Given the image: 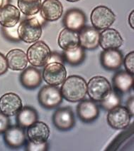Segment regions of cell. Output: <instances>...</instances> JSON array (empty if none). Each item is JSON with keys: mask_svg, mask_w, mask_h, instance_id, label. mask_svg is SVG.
I'll return each mask as SVG.
<instances>
[{"mask_svg": "<svg viewBox=\"0 0 134 151\" xmlns=\"http://www.w3.org/2000/svg\"><path fill=\"white\" fill-rule=\"evenodd\" d=\"M66 1H70V2H75V1H80V0H66Z\"/></svg>", "mask_w": 134, "mask_h": 151, "instance_id": "cell-37", "label": "cell"}, {"mask_svg": "<svg viewBox=\"0 0 134 151\" xmlns=\"http://www.w3.org/2000/svg\"><path fill=\"white\" fill-rule=\"evenodd\" d=\"M99 30L94 27H84L79 32L80 45L84 49L94 50L99 46Z\"/></svg>", "mask_w": 134, "mask_h": 151, "instance_id": "cell-15", "label": "cell"}, {"mask_svg": "<svg viewBox=\"0 0 134 151\" xmlns=\"http://www.w3.org/2000/svg\"><path fill=\"white\" fill-rule=\"evenodd\" d=\"M9 126L10 122L9 117L0 112V134L4 133Z\"/></svg>", "mask_w": 134, "mask_h": 151, "instance_id": "cell-31", "label": "cell"}, {"mask_svg": "<svg viewBox=\"0 0 134 151\" xmlns=\"http://www.w3.org/2000/svg\"><path fill=\"white\" fill-rule=\"evenodd\" d=\"M134 99H133V96H131L129 98V99H128V101H127L126 103V109L127 111H128V113H130V115L131 116H133V114H134Z\"/></svg>", "mask_w": 134, "mask_h": 151, "instance_id": "cell-34", "label": "cell"}, {"mask_svg": "<svg viewBox=\"0 0 134 151\" xmlns=\"http://www.w3.org/2000/svg\"><path fill=\"white\" fill-rule=\"evenodd\" d=\"M53 123L56 128L62 131L71 129L75 123L72 109L69 107L58 109L53 116Z\"/></svg>", "mask_w": 134, "mask_h": 151, "instance_id": "cell-10", "label": "cell"}, {"mask_svg": "<svg viewBox=\"0 0 134 151\" xmlns=\"http://www.w3.org/2000/svg\"><path fill=\"white\" fill-rule=\"evenodd\" d=\"M51 49L43 41H37L30 46L27 50V58L29 62L35 67H41L46 66L51 58Z\"/></svg>", "mask_w": 134, "mask_h": 151, "instance_id": "cell-3", "label": "cell"}, {"mask_svg": "<svg viewBox=\"0 0 134 151\" xmlns=\"http://www.w3.org/2000/svg\"><path fill=\"white\" fill-rule=\"evenodd\" d=\"M3 5H4V0H0V8H1Z\"/></svg>", "mask_w": 134, "mask_h": 151, "instance_id": "cell-36", "label": "cell"}, {"mask_svg": "<svg viewBox=\"0 0 134 151\" xmlns=\"http://www.w3.org/2000/svg\"><path fill=\"white\" fill-rule=\"evenodd\" d=\"M112 88L105 77L94 76L87 83V94L94 102H100L111 91Z\"/></svg>", "mask_w": 134, "mask_h": 151, "instance_id": "cell-4", "label": "cell"}, {"mask_svg": "<svg viewBox=\"0 0 134 151\" xmlns=\"http://www.w3.org/2000/svg\"><path fill=\"white\" fill-rule=\"evenodd\" d=\"M100 61L106 69L116 70L123 64V54L118 49H107L101 54Z\"/></svg>", "mask_w": 134, "mask_h": 151, "instance_id": "cell-18", "label": "cell"}, {"mask_svg": "<svg viewBox=\"0 0 134 151\" xmlns=\"http://www.w3.org/2000/svg\"><path fill=\"white\" fill-rule=\"evenodd\" d=\"M24 128L20 126H11L4 132V138L8 146L11 148H18L24 145L26 133Z\"/></svg>", "mask_w": 134, "mask_h": 151, "instance_id": "cell-20", "label": "cell"}, {"mask_svg": "<svg viewBox=\"0 0 134 151\" xmlns=\"http://www.w3.org/2000/svg\"><path fill=\"white\" fill-rule=\"evenodd\" d=\"M90 18L94 28L97 30H104L113 24L116 19V15L109 7L100 5L92 10Z\"/></svg>", "mask_w": 134, "mask_h": 151, "instance_id": "cell-5", "label": "cell"}, {"mask_svg": "<svg viewBox=\"0 0 134 151\" xmlns=\"http://www.w3.org/2000/svg\"><path fill=\"white\" fill-rule=\"evenodd\" d=\"M58 45L63 50H68L80 45L79 32L65 28L58 37Z\"/></svg>", "mask_w": 134, "mask_h": 151, "instance_id": "cell-22", "label": "cell"}, {"mask_svg": "<svg viewBox=\"0 0 134 151\" xmlns=\"http://www.w3.org/2000/svg\"><path fill=\"white\" fill-rule=\"evenodd\" d=\"M123 43L121 35L115 29H106L99 34V46L104 50L118 49L123 45Z\"/></svg>", "mask_w": 134, "mask_h": 151, "instance_id": "cell-11", "label": "cell"}, {"mask_svg": "<svg viewBox=\"0 0 134 151\" xmlns=\"http://www.w3.org/2000/svg\"><path fill=\"white\" fill-rule=\"evenodd\" d=\"M5 57L9 68L13 71H23L26 68L29 63L26 54L21 49H11Z\"/></svg>", "mask_w": 134, "mask_h": 151, "instance_id": "cell-19", "label": "cell"}, {"mask_svg": "<svg viewBox=\"0 0 134 151\" xmlns=\"http://www.w3.org/2000/svg\"><path fill=\"white\" fill-rule=\"evenodd\" d=\"M63 96L61 89L51 85L44 86L39 91L38 99L43 107L48 109H54L61 104Z\"/></svg>", "mask_w": 134, "mask_h": 151, "instance_id": "cell-7", "label": "cell"}, {"mask_svg": "<svg viewBox=\"0 0 134 151\" xmlns=\"http://www.w3.org/2000/svg\"><path fill=\"white\" fill-rule=\"evenodd\" d=\"M61 88L62 96L71 103L80 102L87 93V83L82 77L73 75L65 78Z\"/></svg>", "mask_w": 134, "mask_h": 151, "instance_id": "cell-1", "label": "cell"}, {"mask_svg": "<svg viewBox=\"0 0 134 151\" xmlns=\"http://www.w3.org/2000/svg\"><path fill=\"white\" fill-rule=\"evenodd\" d=\"M20 10L12 4H5L0 8V24L3 27H13L20 20Z\"/></svg>", "mask_w": 134, "mask_h": 151, "instance_id": "cell-17", "label": "cell"}, {"mask_svg": "<svg viewBox=\"0 0 134 151\" xmlns=\"http://www.w3.org/2000/svg\"><path fill=\"white\" fill-rule=\"evenodd\" d=\"M41 0H18L19 10L26 16H34L40 12Z\"/></svg>", "mask_w": 134, "mask_h": 151, "instance_id": "cell-26", "label": "cell"}, {"mask_svg": "<svg viewBox=\"0 0 134 151\" xmlns=\"http://www.w3.org/2000/svg\"><path fill=\"white\" fill-rule=\"evenodd\" d=\"M86 21L87 19L83 12L77 9H73L68 10L65 14L63 24L65 28L79 32L85 27Z\"/></svg>", "mask_w": 134, "mask_h": 151, "instance_id": "cell-14", "label": "cell"}, {"mask_svg": "<svg viewBox=\"0 0 134 151\" xmlns=\"http://www.w3.org/2000/svg\"><path fill=\"white\" fill-rule=\"evenodd\" d=\"M17 31L20 40L28 44L37 42L42 35V27L35 17L23 20L19 24Z\"/></svg>", "mask_w": 134, "mask_h": 151, "instance_id": "cell-2", "label": "cell"}, {"mask_svg": "<svg viewBox=\"0 0 134 151\" xmlns=\"http://www.w3.org/2000/svg\"><path fill=\"white\" fill-rule=\"evenodd\" d=\"M50 133L51 131L49 127L42 121H36L34 123L29 127L26 131L29 140L36 144L46 143L49 138Z\"/></svg>", "mask_w": 134, "mask_h": 151, "instance_id": "cell-12", "label": "cell"}, {"mask_svg": "<svg viewBox=\"0 0 134 151\" xmlns=\"http://www.w3.org/2000/svg\"><path fill=\"white\" fill-rule=\"evenodd\" d=\"M67 76V71L63 63H48L45 66L42 73L43 79L47 84L54 86L61 85Z\"/></svg>", "mask_w": 134, "mask_h": 151, "instance_id": "cell-6", "label": "cell"}, {"mask_svg": "<svg viewBox=\"0 0 134 151\" xmlns=\"http://www.w3.org/2000/svg\"><path fill=\"white\" fill-rule=\"evenodd\" d=\"M22 107L21 99L14 93H7L0 98V112L8 117L16 115Z\"/></svg>", "mask_w": 134, "mask_h": 151, "instance_id": "cell-9", "label": "cell"}, {"mask_svg": "<svg viewBox=\"0 0 134 151\" xmlns=\"http://www.w3.org/2000/svg\"><path fill=\"white\" fill-rule=\"evenodd\" d=\"M8 64L6 57L4 54L0 53V75L4 74L8 70Z\"/></svg>", "mask_w": 134, "mask_h": 151, "instance_id": "cell-32", "label": "cell"}, {"mask_svg": "<svg viewBox=\"0 0 134 151\" xmlns=\"http://www.w3.org/2000/svg\"><path fill=\"white\" fill-rule=\"evenodd\" d=\"M133 85V75L127 71L116 73L113 78V86L116 91L126 93L129 91Z\"/></svg>", "mask_w": 134, "mask_h": 151, "instance_id": "cell-23", "label": "cell"}, {"mask_svg": "<svg viewBox=\"0 0 134 151\" xmlns=\"http://www.w3.org/2000/svg\"><path fill=\"white\" fill-rule=\"evenodd\" d=\"M64 59H63V56H61L60 54H58L57 52H53L51 54V58H50V60L48 63L51 62H58L63 63L64 62Z\"/></svg>", "mask_w": 134, "mask_h": 151, "instance_id": "cell-33", "label": "cell"}, {"mask_svg": "<svg viewBox=\"0 0 134 151\" xmlns=\"http://www.w3.org/2000/svg\"><path fill=\"white\" fill-rule=\"evenodd\" d=\"M18 24L13 27H3L2 32L3 34L6 39L9 41L13 42H19L20 41L18 34Z\"/></svg>", "mask_w": 134, "mask_h": 151, "instance_id": "cell-28", "label": "cell"}, {"mask_svg": "<svg viewBox=\"0 0 134 151\" xmlns=\"http://www.w3.org/2000/svg\"><path fill=\"white\" fill-rule=\"evenodd\" d=\"M121 99L117 91L111 90L109 95L105 99L100 101V105L106 111H110L116 106L121 105Z\"/></svg>", "mask_w": 134, "mask_h": 151, "instance_id": "cell-27", "label": "cell"}, {"mask_svg": "<svg viewBox=\"0 0 134 151\" xmlns=\"http://www.w3.org/2000/svg\"><path fill=\"white\" fill-rule=\"evenodd\" d=\"M16 121L18 126L23 128H29L34 123L38 121V113L35 109L31 107H22L17 113Z\"/></svg>", "mask_w": 134, "mask_h": 151, "instance_id": "cell-24", "label": "cell"}, {"mask_svg": "<svg viewBox=\"0 0 134 151\" xmlns=\"http://www.w3.org/2000/svg\"><path fill=\"white\" fill-rule=\"evenodd\" d=\"M26 150L28 151H45L48 150L47 142L41 144H36L31 141H29L26 145Z\"/></svg>", "mask_w": 134, "mask_h": 151, "instance_id": "cell-30", "label": "cell"}, {"mask_svg": "<svg viewBox=\"0 0 134 151\" xmlns=\"http://www.w3.org/2000/svg\"><path fill=\"white\" fill-rule=\"evenodd\" d=\"M77 113L81 121L89 123L99 117V109L93 101H81L77 107Z\"/></svg>", "mask_w": 134, "mask_h": 151, "instance_id": "cell-16", "label": "cell"}, {"mask_svg": "<svg viewBox=\"0 0 134 151\" xmlns=\"http://www.w3.org/2000/svg\"><path fill=\"white\" fill-rule=\"evenodd\" d=\"M42 74L40 71L32 66L23 70L20 76V81L22 86L28 89H34L38 87L42 83Z\"/></svg>", "mask_w": 134, "mask_h": 151, "instance_id": "cell-21", "label": "cell"}, {"mask_svg": "<svg viewBox=\"0 0 134 151\" xmlns=\"http://www.w3.org/2000/svg\"><path fill=\"white\" fill-rule=\"evenodd\" d=\"M123 63H124L125 68L126 71L133 75L134 73V52L133 51H130L126 55L123 59Z\"/></svg>", "mask_w": 134, "mask_h": 151, "instance_id": "cell-29", "label": "cell"}, {"mask_svg": "<svg viewBox=\"0 0 134 151\" xmlns=\"http://www.w3.org/2000/svg\"><path fill=\"white\" fill-rule=\"evenodd\" d=\"M128 23L132 29H134V10L130 13L129 17H128Z\"/></svg>", "mask_w": 134, "mask_h": 151, "instance_id": "cell-35", "label": "cell"}, {"mask_svg": "<svg viewBox=\"0 0 134 151\" xmlns=\"http://www.w3.org/2000/svg\"><path fill=\"white\" fill-rule=\"evenodd\" d=\"M63 56L65 61L70 64L75 66L82 63L85 59V53L83 48L79 45L73 49L64 51Z\"/></svg>", "mask_w": 134, "mask_h": 151, "instance_id": "cell-25", "label": "cell"}, {"mask_svg": "<svg viewBox=\"0 0 134 151\" xmlns=\"http://www.w3.org/2000/svg\"><path fill=\"white\" fill-rule=\"evenodd\" d=\"M41 14L47 22L57 21L63 14V4L59 0H45L41 4Z\"/></svg>", "mask_w": 134, "mask_h": 151, "instance_id": "cell-13", "label": "cell"}, {"mask_svg": "<svg viewBox=\"0 0 134 151\" xmlns=\"http://www.w3.org/2000/svg\"><path fill=\"white\" fill-rule=\"evenodd\" d=\"M131 116L126 107L118 106L109 111L107 122L111 128L116 130L125 129L129 126Z\"/></svg>", "mask_w": 134, "mask_h": 151, "instance_id": "cell-8", "label": "cell"}]
</instances>
